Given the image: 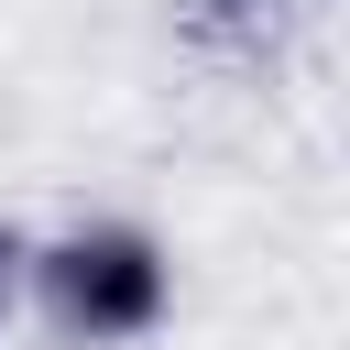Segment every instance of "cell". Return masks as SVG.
Here are the masks:
<instances>
[{"label": "cell", "mask_w": 350, "mask_h": 350, "mask_svg": "<svg viewBox=\"0 0 350 350\" xmlns=\"http://www.w3.org/2000/svg\"><path fill=\"white\" fill-rule=\"evenodd\" d=\"M22 295L66 350H131L175 317V252L142 219H77L22 252Z\"/></svg>", "instance_id": "cell-1"}, {"label": "cell", "mask_w": 350, "mask_h": 350, "mask_svg": "<svg viewBox=\"0 0 350 350\" xmlns=\"http://www.w3.org/2000/svg\"><path fill=\"white\" fill-rule=\"evenodd\" d=\"M11 295H22V252L0 241V306H11Z\"/></svg>", "instance_id": "cell-2"}]
</instances>
